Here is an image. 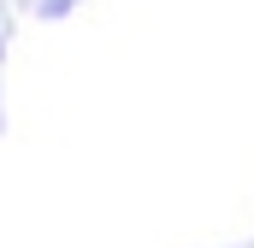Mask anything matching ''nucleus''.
<instances>
[]
</instances>
